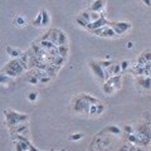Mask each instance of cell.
Instances as JSON below:
<instances>
[{"instance_id":"obj_20","label":"cell","mask_w":151,"mask_h":151,"mask_svg":"<svg viewBox=\"0 0 151 151\" xmlns=\"http://www.w3.org/2000/svg\"><path fill=\"white\" fill-rule=\"evenodd\" d=\"M78 17L81 18V19H83V20L86 22V23H88V24L91 23V12H89L88 9H87V10L81 12V13H79V15H78Z\"/></svg>"},{"instance_id":"obj_24","label":"cell","mask_w":151,"mask_h":151,"mask_svg":"<svg viewBox=\"0 0 151 151\" xmlns=\"http://www.w3.org/2000/svg\"><path fill=\"white\" fill-rule=\"evenodd\" d=\"M83 137H84L83 134H81V132H76V134L69 136V140L70 141H78V140H82Z\"/></svg>"},{"instance_id":"obj_11","label":"cell","mask_w":151,"mask_h":151,"mask_svg":"<svg viewBox=\"0 0 151 151\" xmlns=\"http://www.w3.org/2000/svg\"><path fill=\"white\" fill-rule=\"evenodd\" d=\"M121 129L119 126H116V125H108L106 126L105 129H103L100 134H98V136H101L103 134H111V135H121Z\"/></svg>"},{"instance_id":"obj_28","label":"cell","mask_w":151,"mask_h":151,"mask_svg":"<svg viewBox=\"0 0 151 151\" xmlns=\"http://www.w3.org/2000/svg\"><path fill=\"white\" fill-rule=\"evenodd\" d=\"M124 132H125V135H131V134H135V129L132 126L130 125H126L124 127Z\"/></svg>"},{"instance_id":"obj_1","label":"cell","mask_w":151,"mask_h":151,"mask_svg":"<svg viewBox=\"0 0 151 151\" xmlns=\"http://www.w3.org/2000/svg\"><path fill=\"white\" fill-rule=\"evenodd\" d=\"M4 115H5L6 125H8V127H10V129L29 121V116H28L27 113H20V112L13 111V110H5L4 111Z\"/></svg>"},{"instance_id":"obj_9","label":"cell","mask_w":151,"mask_h":151,"mask_svg":"<svg viewBox=\"0 0 151 151\" xmlns=\"http://www.w3.org/2000/svg\"><path fill=\"white\" fill-rule=\"evenodd\" d=\"M136 84L140 86L142 89L151 91V77H149V76H140V77H136Z\"/></svg>"},{"instance_id":"obj_18","label":"cell","mask_w":151,"mask_h":151,"mask_svg":"<svg viewBox=\"0 0 151 151\" xmlns=\"http://www.w3.org/2000/svg\"><path fill=\"white\" fill-rule=\"evenodd\" d=\"M6 53L10 55V57H13L14 59L15 58H19V57L22 55V52L19 50V49H15V48H12V47H6Z\"/></svg>"},{"instance_id":"obj_40","label":"cell","mask_w":151,"mask_h":151,"mask_svg":"<svg viewBox=\"0 0 151 151\" xmlns=\"http://www.w3.org/2000/svg\"><path fill=\"white\" fill-rule=\"evenodd\" d=\"M89 151H96V150H94V149H93V147H92V149H91V150H89Z\"/></svg>"},{"instance_id":"obj_29","label":"cell","mask_w":151,"mask_h":151,"mask_svg":"<svg viewBox=\"0 0 151 151\" xmlns=\"http://www.w3.org/2000/svg\"><path fill=\"white\" fill-rule=\"evenodd\" d=\"M96 113H97V105H91L88 111V116H96Z\"/></svg>"},{"instance_id":"obj_30","label":"cell","mask_w":151,"mask_h":151,"mask_svg":"<svg viewBox=\"0 0 151 151\" xmlns=\"http://www.w3.org/2000/svg\"><path fill=\"white\" fill-rule=\"evenodd\" d=\"M101 15H102V13H93V12H91V23L98 20V19L101 18Z\"/></svg>"},{"instance_id":"obj_17","label":"cell","mask_w":151,"mask_h":151,"mask_svg":"<svg viewBox=\"0 0 151 151\" xmlns=\"http://www.w3.org/2000/svg\"><path fill=\"white\" fill-rule=\"evenodd\" d=\"M14 145H15V151H29L27 142H23V141H14Z\"/></svg>"},{"instance_id":"obj_10","label":"cell","mask_w":151,"mask_h":151,"mask_svg":"<svg viewBox=\"0 0 151 151\" xmlns=\"http://www.w3.org/2000/svg\"><path fill=\"white\" fill-rule=\"evenodd\" d=\"M105 5H106V0H94L88 10L93 13H102V10L105 9Z\"/></svg>"},{"instance_id":"obj_39","label":"cell","mask_w":151,"mask_h":151,"mask_svg":"<svg viewBox=\"0 0 151 151\" xmlns=\"http://www.w3.org/2000/svg\"><path fill=\"white\" fill-rule=\"evenodd\" d=\"M132 47H134V44H132L131 42H130V43H127V48H132Z\"/></svg>"},{"instance_id":"obj_12","label":"cell","mask_w":151,"mask_h":151,"mask_svg":"<svg viewBox=\"0 0 151 151\" xmlns=\"http://www.w3.org/2000/svg\"><path fill=\"white\" fill-rule=\"evenodd\" d=\"M149 62H151V52L150 50H145L144 53L137 58V60H136V64L145 65L146 63H149Z\"/></svg>"},{"instance_id":"obj_31","label":"cell","mask_w":151,"mask_h":151,"mask_svg":"<svg viewBox=\"0 0 151 151\" xmlns=\"http://www.w3.org/2000/svg\"><path fill=\"white\" fill-rule=\"evenodd\" d=\"M100 64H101V67H102L103 69H106V68H108V67H111L112 62H111V60H101Z\"/></svg>"},{"instance_id":"obj_14","label":"cell","mask_w":151,"mask_h":151,"mask_svg":"<svg viewBox=\"0 0 151 151\" xmlns=\"http://www.w3.org/2000/svg\"><path fill=\"white\" fill-rule=\"evenodd\" d=\"M10 131H12V135L13 134H20V135L27 136L28 135V126L20 124V125H18L15 127H13V129H10Z\"/></svg>"},{"instance_id":"obj_3","label":"cell","mask_w":151,"mask_h":151,"mask_svg":"<svg viewBox=\"0 0 151 151\" xmlns=\"http://www.w3.org/2000/svg\"><path fill=\"white\" fill-rule=\"evenodd\" d=\"M135 135L137 136V145L146 147L151 142V129L149 124L140 125L139 129L135 130Z\"/></svg>"},{"instance_id":"obj_13","label":"cell","mask_w":151,"mask_h":151,"mask_svg":"<svg viewBox=\"0 0 151 151\" xmlns=\"http://www.w3.org/2000/svg\"><path fill=\"white\" fill-rule=\"evenodd\" d=\"M106 82H107V83H110V84H112V86L115 87V89L117 91V89H120V88H121V74L113 76V77L108 78Z\"/></svg>"},{"instance_id":"obj_32","label":"cell","mask_w":151,"mask_h":151,"mask_svg":"<svg viewBox=\"0 0 151 151\" xmlns=\"http://www.w3.org/2000/svg\"><path fill=\"white\" fill-rule=\"evenodd\" d=\"M129 151H145V150L142 147H140V146H136L134 144H131L129 146Z\"/></svg>"},{"instance_id":"obj_38","label":"cell","mask_w":151,"mask_h":151,"mask_svg":"<svg viewBox=\"0 0 151 151\" xmlns=\"http://www.w3.org/2000/svg\"><path fill=\"white\" fill-rule=\"evenodd\" d=\"M117 151H129V146L125 145V146H122V147L120 150H117Z\"/></svg>"},{"instance_id":"obj_25","label":"cell","mask_w":151,"mask_h":151,"mask_svg":"<svg viewBox=\"0 0 151 151\" xmlns=\"http://www.w3.org/2000/svg\"><path fill=\"white\" fill-rule=\"evenodd\" d=\"M58 52H59V54L62 55V57H67L68 47H67V45H59V47H58Z\"/></svg>"},{"instance_id":"obj_23","label":"cell","mask_w":151,"mask_h":151,"mask_svg":"<svg viewBox=\"0 0 151 151\" xmlns=\"http://www.w3.org/2000/svg\"><path fill=\"white\" fill-rule=\"evenodd\" d=\"M14 24L17 27H24L25 25V19L23 15H17L15 19H14Z\"/></svg>"},{"instance_id":"obj_19","label":"cell","mask_w":151,"mask_h":151,"mask_svg":"<svg viewBox=\"0 0 151 151\" xmlns=\"http://www.w3.org/2000/svg\"><path fill=\"white\" fill-rule=\"evenodd\" d=\"M42 27H47L49 24V22H50V17H49V14L47 10H42Z\"/></svg>"},{"instance_id":"obj_37","label":"cell","mask_w":151,"mask_h":151,"mask_svg":"<svg viewBox=\"0 0 151 151\" xmlns=\"http://www.w3.org/2000/svg\"><path fill=\"white\" fill-rule=\"evenodd\" d=\"M141 1H142L146 6H151V0H141Z\"/></svg>"},{"instance_id":"obj_2","label":"cell","mask_w":151,"mask_h":151,"mask_svg":"<svg viewBox=\"0 0 151 151\" xmlns=\"http://www.w3.org/2000/svg\"><path fill=\"white\" fill-rule=\"evenodd\" d=\"M27 68V65L22 62V59H13L10 60L5 67L3 68L1 72L5 73L6 76H9V77H17V76L22 74L23 72H24V69Z\"/></svg>"},{"instance_id":"obj_26","label":"cell","mask_w":151,"mask_h":151,"mask_svg":"<svg viewBox=\"0 0 151 151\" xmlns=\"http://www.w3.org/2000/svg\"><path fill=\"white\" fill-rule=\"evenodd\" d=\"M126 139L129 140L131 144H134V145H137V136H136L135 134H131V135H126Z\"/></svg>"},{"instance_id":"obj_22","label":"cell","mask_w":151,"mask_h":151,"mask_svg":"<svg viewBox=\"0 0 151 151\" xmlns=\"http://www.w3.org/2000/svg\"><path fill=\"white\" fill-rule=\"evenodd\" d=\"M12 83V79L9 76H6L5 73L0 72V84H10Z\"/></svg>"},{"instance_id":"obj_41","label":"cell","mask_w":151,"mask_h":151,"mask_svg":"<svg viewBox=\"0 0 151 151\" xmlns=\"http://www.w3.org/2000/svg\"><path fill=\"white\" fill-rule=\"evenodd\" d=\"M59 151H65V150H64V149H62V150H59Z\"/></svg>"},{"instance_id":"obj_7","label":"cell","mask_w":151,"mask_h":151,"mask_svg":"<svg viewBox=\"0 0 151 151\" xmlns=\"http://www.w3.org/2000/svg\"><path fill=\"white\" fill-rule=\"evenodd\" d=\"M105 25H110V20L106 18V15H103V14H102L101 18L98 19V20L89 23V24L87 25V30L93 32V30H96V29H100V28L105 27Z\"/></svg>"},{"instance_id":"obj_4","label":"cell","mask_w":151,"mask_h":151,"mask_svg":"<svg viewBox=\"0 0 151 151\" xmlns=\"http://www.w3.org/2000/svg\"><path fill=\"white\" fill-rule=\"evenodd\" d=\"M89 107H91V105H89L88 102H86L84 100H82L79 96L73 98V110L76 112H78V113H86V115L88 116Z\"/></svg>"},{"instance_id":"obj_6","label":"cell","mask_w":151,"mask_h":151,"mask_svg":"<svg viewBox=\"0 0 151 151\" xmlns=\"http://www.w3.org/2000/svg\"><path fill=\"white\" fill-rule=\"evenodd\" d=\"M89 67H91L92 72L94 73V76L97 77L98 81H101V82L106 81V78H105V69L101 67L100 62H97V60H91V62H89Z\"/></svg>"},{"instance_id":"obj_16","label":"cell","mask_w":151,"mask_h":151,"mask_svg":"<svg viewBox=\"0 0 151 151\" xmlns=\"http://www.w3.org/2000/svg\"><path fill=\"white\" fill-rule=\"evenodd\" d=\"M68 43V38L65 35L64 32H58V42H57V44L58 45H67Z\"/></svg>"},{"instance_id":"obj_5","label":"cell","mask_w":151,"mask_h":151,"mask_svg":"<svg viewBox=\"0 0 151 151\" xmlns=\"http://www.w3.org/2000/svg\"><path fill=\"white\" fill-rule=\"evenodd\" d=\"M110 27L115 30L116 35H121L129 32L132 25L129 22H110Z\"/></svg>"},{"instance_id":"obj_34","label":"cell","mask_w":151,"mask_h":151,"mask_svg":"<svg viewBox=\"0 0 151 151\" xmlns=\"http://www.w3.org/2000/svg\"><path fill=\"white\" fill-rule=\"evenodd\" d=\"M37 98H38V94H37L35 92H30L29 94H28V100H29L30 102L37 101Z\"/></svg>"},{"instance_id":"obj_21","label":"cell","mask_w":151,"mask_h":151,"mask_svg":"<svg viewBox=\"0 0 151 151\" xmlns=\"http://www.w3.org/2000/svg\"><path fill=\"white\" fill-rule=\"evenodd\" d=\"M102 91L105 92L106 94H111V93L115 92L116 89H115V87H113L112 84H110V83L105 82V83H103V86H102Z\"/></svg>"},{"instance_id":"obj_27","label":"cell","mask_w":151,"mask_h":151,"mask_svg":"<svg viewBox=\"0 0 151 151\" xmlns=\"http://www.w3.org/2000/svg\"><path fill=\"white\" fill-rule=\"evenodd\" d=\"M33 25L34 27H42V13H39L35 17V19L33 20Z\"/></svg>"},{"instance_id":"obj_8","label":"cell","mask_w":151,"mask_h":151,"mask_svg":"<svg viewBox=\"0 0 151 151\" xmlns=\"http://www.w3.org/2000/svg\"><path fill=\"white\" fill-rule=\"evenodd\" d=\"M92 33H93V34H96V35H98V37H102V38H112V37H116L115 30H113L110 25H105V27L100 28V29L93 30Z\"/></svg>"},{"instance_id":"obj_35","label":"cell","mask_w":151,"mask_h":151,"mask_svg":"<svg viewBox=\"0 0 151 151\" xmlns=\"http://www.w3.org/2000/svg\"><path fill=\"white\" fill-rule=\"evenodd\" d=\"M103 112H105V106H103L102 103L100 102V103L97 105V113H96V116L101 115V113H103Z\"/></svg>"},{"instance_id":"obj_36","label":"cell","mask_w":151,"mask_h":151,"mask_svg":"<svg viewBox=\"0 0 151 151\" xmlns=\"http://www.w3.org/2000/svg\"><path fill=\"white\" fill-rule=\"evenodd\" d=\"M131 63L129 62V60H124V62H121L120 63V65H121V70H126L127 68H129V65H130Z\"/></svg>"},{"instance_id":"obj_33","label":"cell","mask_w":151,"mask_h":151,"mask_svg":"<svg viewBox=\"0 0 151 151\" xmlns=\"http://www.w3.org/2000/svg\"><path fill=\"white\" fill-rule=\"evenodd\" d=\"M28 82H29V83H33V84H37V83H39V78L35 77V76L33 74V76H30V77L28 78Z\"/></svg>"},{"instance_id":"obj_15","label":"cell","mask_w":151,"mask_h":151,"mask_svg":"<svg viewBox=\"0 0 151 151\" xmlns=\"http://www.w3.org/2000/svg\"><path fill=\"white\" fill-rule=\"evenodd\" d=\"M78 96L81 97L82 100H84L86 102H88L89 105H98V103H100V101H98L97 98H94L93 96H89V94H87V93H79Z\"/></svg>"}]
</instances>
